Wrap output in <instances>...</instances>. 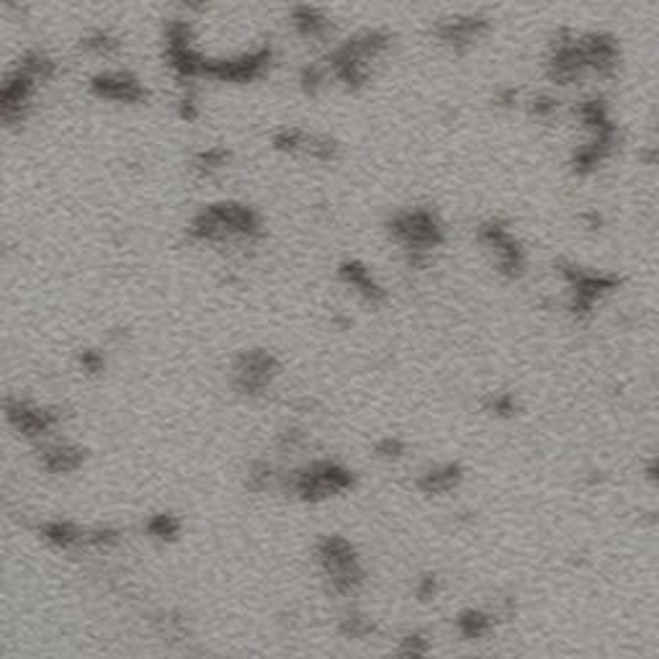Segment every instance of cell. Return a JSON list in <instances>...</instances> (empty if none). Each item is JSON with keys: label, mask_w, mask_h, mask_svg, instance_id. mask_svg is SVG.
Instances as JSON below:
<instances>
[{"label": "cell", "mask_w": 659, "mask_h": 659, "mask_svg": "<svg viewBox=\"0 0 659 659\" xmlns=\"http://www.w3.org/2000/svg\"><path fill=\"white\" fill-rule=\"evenodd\" d=\"M394 37L387 29H361L335 44L325 57L327 73L345 91H361L374 78V65L392 52Z\"/></svg>", "instance_id": "cell-1"}, {"label": "cell", "mask_w": 659, "mask_h": 659, "mask_svg": "<svg viewBox=\"0 0 659 659\" xmlns=\"http://www.w3.org/2000/svg\"><path fill=\"white\" fill-rule=\"evenodd\" d=\"M191 242L219 245V242L258 240L263 237V219L253 206L242 201H214L191 217L186 227Z\"/></svg>", "instance_id": "cell-2"}, {"label": "cell", "mask_w": 659, "mask_h": 659, "mask_svg": "<svg viewBox=\"0 0 659 659\" xmlns=\"http://www.w3.org/2000/svg\"><path fill=\"white\" fill-rule=\"evenodd\" d=\"M387 232L415 266L425 263L430 253L446 242L443 222L430 209H405V212L392 214V219L387 222Z\"/></svg>", "instance_id": "cell-3"}, {"label": "cell", "mask_w": 659, "mask_h": 659, "mask_svg": "<svg viewBox=\"0 0 659 659\" xmlns=\"http://www.w3.org/2000/svg\"><path fill=\"white\" fill-rule=\"evenodd\" d=\"M163 62L181 85L204 80L206 55L196 44V31L188 16H173L163 24Z\"/></svg>", "instance_id": "cell-4"}, {"label": "cell", "mask_w": 659, "mask_h": 659, "mask_svg": "<svg viewBox=\"0 0 659 659\" xmlns=\"http://www.w3.org/2000/svg\"><path fill=\"white\" fill-rule=\"evenodd\" d=\"M273 62H276V49L268 42L230 57L206 55L204 80H214V83L224 85H248L260 78H266V75L271 73Z\"/></svg>", "instance_id": "cell-5"}, {"label": "cell", "mask_w": 659, "mask_h": 659, "mask_svg": "<svg viewBox=\"0 0 659 659\" xmlns=\"http://www.w3.org/2000/svg\"><path fill=\"white\" fill-rule=\"evenodd\" d=\"M284 487L299 500L320 502L353 487V474L335 461H315V464L291 472Z\"/></svg>", "instance_id": "cell-6"}, {"label": "cell", "mask_w": 659, "mask_h": 659, "mask_svg": "<svg viewBox=\"0 0 659 659\" xmlns=\"http://www.w3.org/2000/svg\"><path fill=\"white\" fill-rule=\"evenodd\" d=\"M317 559L338 595H353L363 585V569L358 564L356 549L343 536H325L317 544Z\"/></svg>", "instance_id": "cell-7"}, {"label": "cell", "mask_w": 659, "mask_h": 659, "mask_svg": "<svg viewBox=\"0 0 659 659\" xmlns=\"http://www.w3.org/2000/svg\"><path fill=\"white\" fill-rule=\"evenodd\" d=\"M492 34V19L484 13H451L433 24L430 37L454 55H466Z\"/></svg>", "instance_id": "cell-8"}, {"label": "cell", "mask_w": 659, "mask_h": 659, "mask_svg": "<svg viewBox=\"0 0 659 659\" xmlns=\"http://www.w3.org/2000/svg\"><path fill=\"white\" fill-rule=\"evenodd\" d=\"M477 240L502 276H508V279L523 276L526 250H523L518 237L508 230V224H502L500 219H487L477 227Z\"/></svg>", "instance_id": "cell-9"}, {"label": "cell", "mask_w": 659, "mask_h": 659, "mask_svg": "<svg viewBox=\"0 0 659 659\" xmlns=\"http://www.w3.org/2000/svg\"><path fill=\"white\" fill-rule=\"evenodd\" d=\"M39 85H44L42 80L37 75H31L19 62L8 70L3 85H0V119L8 129L21 127L29 119Z\"/></svg>", "instance_id": "cell-10"}, {"label": "cell", "mask_w": 659, "mask_h": 659, "mask_svg": "<svg viewBox=\"0 0 659 659\" xmlns=\"http://www.w3.org/2000/svg\"><path fill=\"white\" fill-rule=\"evenodd\" d=\"M88 91L98 101L121 103V106H142L150 101V88L129 70H101L91 75Z\"/></svg>", "instance_id": "cell-11"}, {"label": "cell", "mask_w": 659, "mask_h": 659, "mask_svg": "<svg viewBox=\"0 0 659 659\" xmlns=\"http://www.w3.org/2000/svg\"><path fill=\"white\" fill-rule=\"evenodd\" d=\"M281 366L276 356L268 351H248L242 353L235 363V374H232V384L245 397H260L273 384V379L279 376Z\"/></svg>", "instance_id": "cell-12"}, {"label": "cell", "mask_w": 659, "mask_h": 659, "mask_svg": "<svg viewBox=\"0 0 659 659\" xmlns=\"http://www.w3.org/2000/svg\"><path fill=\"white\" fill-rule=\"evenodd\" d=\"M6 418L26 438L49 436L65 420L60 407H37L26 400H8Z\"/></svg>", "instance_id": "cell-13"}, {"label": "cell", "mask_w": 659, "mask_h": 659, "mask_svg": "<svg viewBox=\"0 0 659 659\" xmlns=\"http://www.w3.org/2000/svg\"><path fill=\"white\" fill-rule=\"evenodd\" d=\"M286 21H289V29L294 31V37L309 44H325L335 34L333 19L327 16L325 8L307 3V0L294 3L286 13Z\"/></svg>", "instance_id": "cell-14"}, {"label": "cell", "mask_w": 659, "mask_h": 659, "mask_svg": "<svg viewBox=\"0 0 659 659\" xmlns=\"http://www.w3.org/2000/svg\"><path fill=\"white\" fill-rule=\"evenodd\" d=\"M559 271H562L564 281L572 289V307H575V312H587L603 297L605 291H611L616 286V279L605 276V273L582 271L577 266H562Z\"/></svg>", "instance_id": "cell-15"}, {"label": "cell", "mask_w": 659, "mask_h": 659, "mask_svg": "<svg viewBox=\"0 0 659 659\" xmlns=\"http://www.w3.org/2000/svg\"><path fill=\"white\" fill-rule=\"evenodd\" d=\"M338 276L343 284H348L351 289H356L366 302L381 304L387 299V289L376 281V276L371 273V268L361 260H343L338 268Z\"/></svg>", "instance_id": "cell-16"}, {"label": "cell", "mask_w": 659, "mask_h": 659, "mask_svg": "<svg viewBox=\"0 0 659 659\" xmlns=\"http://www.w3.org/2000/svg\"><path fill=\"white\" fill-rule=\"evenodd\" d=\"M78 47L80 52H85L88 57H96V60H116L124 52V42L111 29H91L88 34L80 37Z\"/></svg>", "instance_id": "cell-17"}, {"label": "cell", "mask_w": 659, "mask_h": 659, "mask_svg": "<svg viewBox=\"0 0 659 659\" xmlns=\"http://www.w3.org/2000/svg\"><path fill=\"white\" fill-rule=\"evenodd\" d=\"M85 461V451L78 446H67V443H57V446H47L42 451V466L49 474H70L78 472Z\"/></svg>", "instance_id": "cell-18"}, {"label": "cell", "mask_w": 659, "mask_h": 659, "mask_svg": "<svg viewBox=\"0 0 659 659\" xmlns=\"http://www.w3.org/2000/svg\"><path fill=\"white\" fill-rule=\"evenodd\" d=\"M232 160V152L227 150V147H204V150H199L194 155V160H191V168L199 173L201 178H214L217 173H222L227 165H230Z\"/></svg>", "instance_id": "cell-19"}, {"label": "cell", "mask_w": 659, "mask_h": 659, "mask_svg": "<svg viewBox=\"0 0 659 659\" xmlns=\"http://www.w3.org/2000/svg\"><path fill=\"white\" fill-rule=\"evenodd\" d=\"M42 539L49 541L52 546H60V549H75V546L83 544V533L78 526L67 523V520H49L39 528Z\"/></svg>", "instance_id": "cell-20"}, {"label": "cell", "mask_w": 659, "mask_h": 659, "mask_svg": "<svg viewBox=\"0 0 659 659\" xmlns=\"http://www.w3.org/2000/svg\"><path fill=\"white\" fill-rule=\"evenodd\" d=\"M461 479V469L456 464H446L441 469H430L428 474L420 477V490L428 495H443V492L454 490Z\"/></svg>", "instance_id": "cell-21"}, {"label": "cell", "mask_w": 659, "mask_h": 659, "mask_svg": "<svg viewBox=\"0 0 659 659\" xmlns=\"http://www.w3.org/2000/svg\"><path fill=\"white\" fill-rule=\"evenodd\" d=\"M340 145L338 140H333L330 134H309L304 140L302 155L309 160H317V163H335L338 160Z\"/></svg>", "instance_id": "cell-22"}, {"label": "cell", "mask_w": 659, "mask_h": 659, "mask_svg": "<svg viewBox=\"0 0 659 659\" xmlns=\"http://www.w3.org/2000/svg\"><path fill=\"white\" fill-rule=\"evenodd\" d=\"M304 140H307V132L297 127H284L271 137V147L281 155H291V158H297L302 155L304 150Z\"/></svg>", "instance_id": "cell-23"}, {"label": "cell", "mask_w": 659, "mask_h": 659, "mask_svg": "<svg viewBox=\"0 0 659 659\" xmlns=\"http://www.w3.org/2000/svg\"><path fill=\"white\" fill-rule=\"evenodd\" d=\"M327 80H330V73H327L325 62H309V65L302 67V73H299V88H302L307 96H317V93L325 88Z\"/></svg>", "instance_id": "cell-24"}, {"label": "cell", "mask_w": 659, "mask_h": 659, "mask_svg": "<svg viewBox=\"0 0 659 659\" xmlns=\"http://www.w3.org/2000/svg\"><path fill=\"white\" fill-rule=\"evenodd\" d=\"M147 533L150 536H155V539L160 541H173L181 533V520L176 518V515L170 513H158L152 515L150 520H147Z\"/></svg>", "instance_id": "cell-25"}, {"label": "cell", "mask_w": 659, "mask_h": 659, "mask_svg": "<svg viewBox=\"0 0 659 659\" xmlns=\"http://www.w3.org/2000/svg\"><path fill=\"white\" fill-rule=\"evenodd\" d=\"M459 629L466 639H479V636H484L492 629V618L487 613L466 611L459 616Z\"/></svg>", "instance_id": "cell-26"}, {"label": "cell", "mask_w": 659, "mask_h": 659, "mask_svg": "<svg viewBox=\"0 0 659 659\" xmlns=\"http://www.w3.org/2000/svg\"><path fill=\"white\" fill-rule=\"evenodd\" d=\"M273 482V466L268 461H255L253 466L248 469V484L250 492H266Z\"/></svg>", "instance_id": "cell-27"}, {"label": "cell", "mask_w": 659, "mask_h": 659, "mask_svg": "<svg viewBox=\"0 0 659 659\" xmlns=\"http://www.w3.org/2000/svg\"><path fill=\"white\" fill-rule=\"evenodd\" d=\"M181 88H183V91H181V96H178V101H176V111H178V116H181L183 121H188V124H191V121H196L201 116L199 98H196L194 85H181Z\"/></svg>", "instance_id": "cell-28"}, {"label": "cell", "mask_w": 659, "mask_h": 659, "mask_svg": "<svg viewBox=\"0 0 659 659\" xmlns=\"http://www.w3.org/2000/svg\"><path fill=\"white\" fill-rule=\"evenodd\" d=\"M528 111H531L536 119H551V116L559 111V101L554 96H546V93H539V96H533L528 101Z\"/></svg>", "instance_id": "cell-29"}, {"label": "cell", "mask_w": 659, "mask_h": 659, "mask_svg": "<svg viewBox=\"0 0 659 659\" xmlns=\"http://www.w3.org/2000/svg\"><path fill=\"white\" fill-rule=\"evenodd\" d=\"M371 631H374V623L366 621L363 616H356V613L345 616L343 623H340V634L351 636V639H361V636L371 634Z\"/></svg>", "instance_id": "cell-30"}, {"label": "cell", "mask_w": 659, "mask_h": 659, "mask_svg": "<svg viewBox=\"0 0 659 659\" xmlns=\"http://www.w3.org/2000/svg\"><path fill=\"white\" fill-rule=\"evenodd\" d=\"M85 546H114L119 544V531L116 528H93L83 533Z\"/></svg>", "instance_id": "cell-31"}, {"label": "cell", "mask_w": 659, "mask_h": 659, "mask_svg": "<svg viewBox=\"0 0 659 659\" xmlns=\"http://www.w3.org/2000/svg\"><path fill=\"white\" fill-rule=\"evenodd\" d=\"M279 446L284 451H299V448L307 446V433L302 428H286L279 436Z\"/></svg>", "instance_id": "cell-32"}, {"label": "cell", "mask_w": 659, "mask_h": 659, "mask_svg": "<svg viewBox=\"0 0 659 659\" xmlns=\"http://www.w3.org/2000/svg\"><path fill=\"white\" fill-rule=\"evenodd\" d=\"M80 363H83V369L88 371V374H101L103 366H106L101 351H83L80 353Z\"/></svg>", "instance_id": "cell-33"}, {"label": "cell", "mask_w": 659, "mask_h": 659, "mask_svg": "<svg viewBox=\"0 0 659 659\" xmlns=\"http://www.w3.org/2000/svg\"><path fill=\"white\" fill-rule=\"evenodd\" d=\"M402 451H405V446H402L397 438H384V441L376 446V454L384 456V459H397V456H402Z\"/></svg>", "instance_id": "cell-34"}, {"label": "cell", "mask_w": 659, "mask_h": 659, "mask_svg": "<svg viewBox=\"0 0 659 659\" xmlns=\"http://www.w3.org/2000/svg\"><path fill=\"white\" fill-rule=\"evenodd\" d=\"M402 652H407V654H425V652H428V644H425L423 636L412 634V636H407L405 644H402Z\"/></svg>", "instance_id": "cell-35"}, {"label": "cell", "mask_w": 659, "mask_h": 659, "mask_svg": "<svg viewBox=\"0 0 659 659\" xmlns=\"http://www.w3.org/2000/svg\"><path fill=\"white\" fill-rule=\"evenodd\" d=\"M181 11L186 13H201L206 6H209V0H176Z\"/></svg>", "instance_id": "cell-36"}, {"label": "cell", "mask_w": 659, "mask_h": 659, "mask_svg": "<svg viewBox=\"0 0 659 659\" xmlns=\"http://www.w3.org/2000/svg\"><path fill=\"white\" fill-rule=\"evenodd\" d=\"M6 3V8H21V0H3Z\"/></svg>", "instance_id": "cell-37"}]
</instances>
